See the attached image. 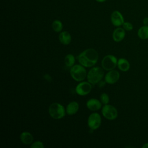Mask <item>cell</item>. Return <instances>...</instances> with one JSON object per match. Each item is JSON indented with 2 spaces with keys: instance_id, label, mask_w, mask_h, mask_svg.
<instances>
[{
  "instance_id": "1",
  "label": "cell",
  "mask_w": 148,
  "mask_h": 148,
  "mask_svg": "<svg viewBox=\"0 0 148 148\" xmlns=\"http://www.w3.org/2000/svg\"><path fill=\"white\" fill-rule=\"evenodd\" d=\"M77 59L79 64L84 67H92L98 61V53L94 49H87L80 53Z\"/></svg>"
},
{
  "instance_id": "2",
  "label": "cell",
  "mask_w": 148,
  "mask_h": 148,
  "mask_svg": "<svg viewBox=\"0 0 148 148\" xmlns=\"http://www.w3.org/2000/svg\"><path fill=\"white\" fill-rule=\"evenodd\" d=\"M102 69L99 66H94L91 68L87 75L88 82L91 84H98L104 75V72Z\"/></svg>"
},
{
  "instance_id": "3",
  "label": "cell",
  "mask_w": 148,
  "mask_h": 148,
  "mask_svg": "<svg viewBox=\"0 0 148 148\" xmlns=\"http://www.w3.org/2000/svg\"><path fill=\"white\" fill-rule=\"evenodd\" d=\"M65 108L61 104L54 102L52 103L49 108V113L54 119H61L65 116Z\"/></svg>"
},
{
  "instance_id": "4",
  "label": "cell",
  "mask_w": 148,
  "mask_h": 148,
  "mask_svg": "<svg viewBox=\"0 0 148 148\" xmlns=\"http://www.w3.org/2000/svg\"><path fill=\"white\" fill-rule=\"evenodd\" d=\"M70 74L72 79L77 82L83 81L87 75L84 66L81 64L74 65L71 67Z\"/></svg>"
},
{
  "instance_id": "5",
  "label": "cell",
  "mask_w": 148,
  "mask_h": 148,
  "mask_svg": "<svg viewBox=\"0 0 148 148\" xmlns=\"http://www.w3.org/2000/svg\"><path fill=\"white\" fill-rule=\"evenodd\" d=\"M117 58L111 54L106 55L102 60V68L108 71L113 70L117 65Z\"/></svg>"
},
{
  "instance_id": "6",
  "label": "cell",
  "mask_w": 148,
  "mask_h": 148,
  "mask_svg": "<svg viewBox=\"0 0 148 148\" xmlns=\"http://www.w3.org/2000/svg\"><path fill=\"white\" fill-rule=\"evenodd\" d=\"M103 116L108 120H113L117 117L118 113L116 108L111 105H105L102 108Z\"/></svg>"
},
{
  "instance_id": "7",
  "label": "cell",
  "mask_w": 148,
  "mask_h": 148,
  "mask_svg": "<svg viewBox=\"0 0 148 148\" xmlns=\"http://www.w3.org/2000/svg\"><path fill=\"white\" fill-rule=\"evenodd\" d=\"M87 124L91 130L98 129L101 124V117L98 113H91L88 117Z\"/></svg>"
},
{
  "instance_id": "8",
  "label": "cell",
  "mask_w": 148,
  "mask_h": 148,
  "mask_svg": "<svg viewBox=\"0 0 148 148\" xmlns=\"http://www.w3.org/2000/svg\"><path fill=\"white\" fill-rule=\"evenodd\" d=\"M92 89V86L88 82H81L75 88L76 92L81 96H84L89 94Z\"/></svg>"
},
{
  "instance_id": "9",
  "label": "cell",
  "mask_w": 148,
  "mask_h": 148,
  "mask_svg": "<svg viewBox=\"0 0 148 148\" xmlns=\"http://www.w3.org/2000/svg\"><path fill=\"white\" fill-rule=\"evenodd\" d=\"M110 20L112 24L115 27H120L124 23L122 14L118 10L113 11L110 16Z\"/></svg>"
},
{
  "instance_id": "10",
  "label": "cell",
  "mask_w": 148,
  "mask_h": 148,
  "mask_svg": "<svg viewBox=\"0 0 148 148\" xmlns=\"http://www.w3.org/2000/svg\"><path fill=\"white\" fill-rule=\"evenodd\" d=\"M120 78V74L117 71H109L105 76V82L109 84H113L116 83Z\"/></svg>"
},
{
  "instance_id": "11",
  "label": "cell",
  "mask_w": 148,
  "mask_h": 148,
  "mask_svg": "<svg viewBox=\"0 0 148 148\" xmlns=\"http://www.w3.org/2000/svg\"><path fill=\"white\" fill-rule=\"evenodd\" d=\"M87 108L91 111H97L101 108L102 103L95 98H91L86 102Z\"/></svg>"
},
{
  "instance_id": "12",
  "label": "cell",
  "mask_w": 148,
  "mask_h": 148,
  "mask_svg": "<svg viewBox=\"0 0 148 148\" xmlns=\"http://www.w3.org/2000/svg\"><path fill=\"white\" fill-rule=\"evenodd\" d=\"M125 36V29L123 28L118 27L116 28L113 32L112 38L114 42H120L124 38Z\"/></svg>"
},
{
  "instance_id": "13",
  "label": "cell",
  "mask_w": 148,
  "mask_h": 148,
  "mask_svg": "<svg viewBox=\"0 0 148 148\" xmlns=\"http://www.w3.org/2000/svg\"><path fill=\"white\" fill-rule=\"evenodd\" d=\"M20 140L21 142L26 145H31L33 143L34 140V137L32 135L27 131H24L23 132L20 136Z\"/></svg>"
},
{
  "instance_id": "14",
  "label": "cell",
  "mask_w": 148,
  "mask_h": 148,
  "mask_svg": "<svg viewBox=\"0 0 148 148\" xmlns=\"http://www.w3.org/2000/svg\"><path fill=\"white\" fill-rule=\"evenodd\" d=\"M79 109V105L76 101L69 102L66 107V112L68 115H73L76 113Z\"/></svg>"
},
{
  "instance_id": "15",
  "label": "cell",
  "mask_w": 148,
  "mask_h": 148,
  "mask_svg": "<svg viewBox=\"0 0 148 148\" xmlns=\"http://www.w3.org/2000/svg\"><path fill=\"white\" fill-rule=\"evenodd\" d=\"M58 39L60 42L62 44L64 45H68L71 43L72 40V37L69 32L65 31L60 32L58 36Z\"/></svg>"
},
{
  "instance_id": "16",
  "label": "cell",
  "mask_w": 148,
  "mask_h": 148,
  "mask_svg": "<svg viewBox=\"0 0 148 148\" xmlns=\"http://www.w3.org/2000/svg\"><path fill=\"white\" fill-rule=\"evenodd\" d=\"M117 66L120 71L123 72H126L129 70L130 65L129 62L126 59L121 58L117 61Z\"/></svg>"
},
{
  "instance_id": "17",
  "label": "cell",
  "mask_w": 148,
  "mask_h": 148,
  "mask_svg": "<svg viewBox=\"0 0 148 148\" xmlns=\"http://www.w3.org/2000/svg\"><path fill=\"white\" fill-rule=\"evenodd\" d=\"M138 35L141 39H148V25L141 27L138 31Z\"/></svg>"
},
{
  "instance_id": "18",
  "label": "cell",
  "mask_w": 148,
  "mask_h": 148,
  "mask_svg": "<svg viewBox=\"0 0 148 148\" xmlns=\"http://www.w3.org/2000/svg\"><path fill=\"white\" fill-rule=\"evenodd\" d=\"M52 28L53 31L56 32H61L63 28V25L62 22L59 20H55L53 21L51 24Z\"/></svg>"
},
{
  "instance_id": "19",
  "label": "cell",
  "mask_w": 148,
  "mask_h": 148,
  "mask_svg": "<svg viewBox=\"0 0 148 148\" xmlns=\"http://www.w3.org/2000/svg\"><path fill=\"white\" fill-rule=\"evenodd\" d=\"M64 62L68 67H72L75 62V58L72 54H68L65 57Z\"/></svg>"
},
{
  "instance_id": "20",
  "label": "cell",
  "mask_w": 148,
  "mask_h": 148,
  "mask_svg": "<svg viewBox=\"0 0 148 148\" xmlns=\"http://www.w3.org/2000/svg\"><path fill=\"white\" fill-rule=\"evenodd\" d=\"M109 97L106 93H102L100 95V101L104 105H106L109 102Z\"/></svg>"
},
{
  "instance_id": "21",
  "label": "cell",
  "mask_w": 148,
  "mask_h": 148,
  "mask_svg": "<svg viewBox=\"0 0 148 148\" xmlns=\"http://www.w3.org/2000/svg\"><path fill=\"white\" fill-rule=\"evenodd\" d=\"M30 147L31 148H44L45 146L42 142L38 140L33 142L30 145Z\"/></svg>"
},
{
  "instance_id": "22",
  "label": "cell",
  "mask_w": 148,
  "mask_h": 148,
  "mask_svg": "<svg viewBox=\"0 0 148 148\" xmlns=\"http://www.w3.org/2000/svg\"><path fill=\"white\" fill-rule=\"evenodd\" d=\"M123 28L128 31H131L133 29L132 24L130 22H124L123 24Z\"/></svg>"
},
{
  "instance_id": "23",
  "label": "cell",
  "mask_w": 148,
  "mask_h": 148,
  "mask_svg": "<svg viewBox=\"0 0 148 148\" xmlns=\"http://www.w3.org/2000/svg\"><path fill=\"white\" fill-rule=\"evenodd\" d=\"M143 23L145 25H148V17H145L143 18Z\"/></svg>"
},
{
  "instance_id": "24",
  "label": "cell",
  "mask_w": 148,
  "mask_h": 148,
  "mask_svg": "<svg viewBox=\"0 0 148 148\" xmlns=\"http://www.w3.org/2000/svg\"><path fill=\"white\" fill-rule=\"evenodd\" d=\"M143 148H148V143H145L143 146H142Z\"/></svg>"
},
{
  "instance_id": "25",
  "label": "cell",
  "mask_w": 148,
  "mask_h": 148,
  "mask_svg": "<svg viewBox=\"0 0 148 148\" xmlns=\"http://www.w3.org/2000/svg\"><path fill=\"white\" fill-rule=\"evenodd\" d=\"M97 2H99V3H102V2H103L105 1H106V0H95Z\"/></svg>"
}]
</instances>
